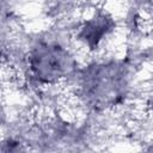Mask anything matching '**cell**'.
<instances>
[{"instance_id": "6da1fadb", "label": "cell", "mask_w": 153, "mask_h": 153, "mask_svg": "<svg viewBox=\"0 0 153 153\" xmlns=\"http://www.w3.org/2000/svg\"><path fill=\"white\" fill-rule=\"evenodd\" d=\"M25 60L30 78L39 85H56L71 76L76 68L72 53L56 42L35 44Z\"/></svg>"}, {"instance_id": "7a4b0ae2", "label": "cell", "mask_w": 153, "mask_h": 153, "mask_svg": "<svg viewBox=\"0 0 153 153\" xmlns=\"http://www.w3.org/2000/svg\"><path fill=\"white\" fill-rule=\"evenodd\" d=\"M116 29V22L104 8L94 10L79 26L76 38L88 50H97Z\"/></svg>"}]
</instances>
